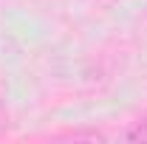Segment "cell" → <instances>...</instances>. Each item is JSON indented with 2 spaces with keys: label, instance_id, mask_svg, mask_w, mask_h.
I'll use <instances>...</instances> for the list:
<instances>
[{
  "label": "cell",
  "instance_id": "1",
  "mask_svg": "<svg viewBox=\"0 0 147 144\" xmlns=\"http://www.w3.org/2000/svg\"><path fill=\"white\" fill-rule=\"evenodd\" d=\"M6 124V110H3V105H0V127Z\"/></svg>",
  "mask_w": 147,
  "mask_h": 144
}]
</instances>
